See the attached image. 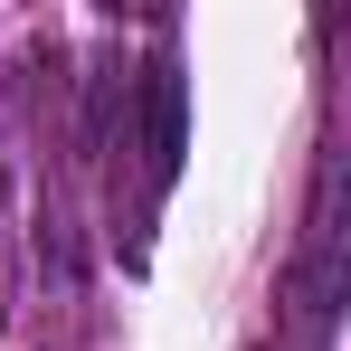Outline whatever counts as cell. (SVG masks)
Wrapping results in <instances>:
<instances>
[{
  "label": "cell",
  "instance_id": "1",
  "mask_svg": "<svg viewBox=\"0 0 351 351\" xmlns=\"http://www.w3.org/2000/svg\"><path fill=\"white\" fill-rule=\"evenodd\" d=\"M143 152H152V190L180 180V66L152 58L143 66Z\"/></svg>",
  "mask_w": 351,
  "mask_h": 351
}]
</instances>
